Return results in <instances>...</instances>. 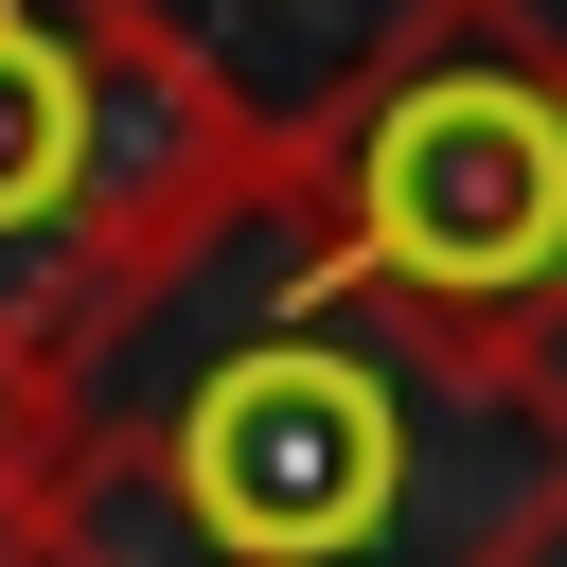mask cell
<instances>
[{
  "instance_id": "obj_1",
  "label": "cell",
  "mask_w": 567,
  "mask_h": 567,
  "mask_svg": "<svg viewBox=\"0 0 567 567\" xmlns=\"http://www.w3.org/2000/svg\"><path fill=\"white\" fill-rule=\"evenodd\" d=\"M567 354H478L284 195L89 354V443L0 567H549Z\"/></svg>"
},
{
  "instance_id": "obj_2",
  "label": "cell",
  "mask_w": 567,
  "mask_h": 567,
  "mask_svg": "<svg viewBox=\"0 0 567 567\" xmlns=\"http://www.w3.org/2000/svg\"><path fill=\"white\" fill-rule=\"evenodd\" d=\"M301 213L354 284L478 354H567V18L390 0V35L284 124Z\"/></svg>"
},
{
  "instance_id": "obj_3",
  "label": "cell",
  "mask_w": 567,
  "mask_h": 567,
  "mask_svg": "<svg viewBox=\"0 0 567 567\" xmlns=\"http://www.w3.org/2000/svg\"><path fill=\"white\" fill-rule=\"evenodd\" d=\"M266 195L284 106H248L159 0H0V337L89 372Z\"/></svg>"
},
{
  "instance_id": "obj_4",
  "label": "cell",
  "mask_w": 567,
  "mask_h": 567,
  "mask_svg": "<svg viewBox=\"0 0 567 567\" xmlns=\"http://www.w3.org/2000/svg\"><path fill=\"white\" fill-rule=\"evenodd\" d=\"M71 443H89V372L35 354V337H0V549H18V514L71 478Z\"/></svg>"
}]
</instances>
